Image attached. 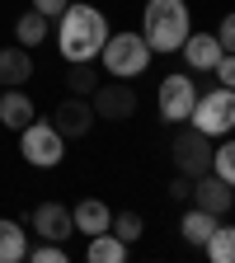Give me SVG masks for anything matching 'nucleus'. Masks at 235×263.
Returning a JSON list of instances; mask_svg holds the SVG:
<instances>
[{
  "label": "nucleus",
  "mask_w": 235,
  "mask_h": 263,
  "mask_svg": "<svg viewBox=\"0 0 235 263\" xmlns=\"http://www.w3.org/2000/svg\"><path fill=\"white\" fill-rule=\"evenodd\" d=\"M33 80V52L10 43L0 47V89H14V85H28Z\"/></svg>",
  "instance_id": "obj_12"
},
{
  "label": "nucleus",
  "mask_w": 235,
  "mask_h": 263,
  "mask_svg": "<svg viewBox=\"0 0 235 263\" xmlns=\"http://www.w3.org/2000/svg\"><path fill=\"white\" fill-rule=\"evenodd\" d=\"M89 108H94V118H104V122L137 118V85H132V80H104V85H94Z\"/></svg>",
  "instance_id": "obj_8"
},
{
  "label": "nucleus",
  "mask_w": 235,
  "mask_h": 263,
  "mask_svg": "<svg viewBox=\"0 0 235 263\" xmlns=\"http://www.w3.org/2000/svg\"><path fill=\"white\" fill-rule=\"evenodd\" d=\"M109 230H113V235H118V240H122V245L132 249V245L141 240V230H146V221H141L137 212H118V216L109 221Z\"/></svg>",
  "instance_id": "obj_22"
},
{
  "label": "nucleus",
  "mask_w": 235,
  "mask_h": 263,
  "mask_svg": "<svg viewBox=\"0 0 235 263\" xmlns=\"http://www.w3.org/2000/svg\"><path fill=\"white\" fill-rule=\"evenodd\" d=\"M28 230L38 240H57V245H66L76 235V221H71V207L66 202H38L33 207V216H28Z\"/></svg>",
  "instance_id": "obj_9"
},
{
  "label": "nucleus",
  "mask_w": 235,
  "mask_h": 263,
  "mask_svg": "<svg viewBox=\"0 0 235 263\" xmlns=\"http://www.w3.org/2000/svg\"><path fill=\"white\" fill-rule=\"evenodd\" d=\"M188 183H193V179H184V174L170 183V197H174V202H188Z\"/></svg>",
  "instance_id": "obj_27"
},
{
  "label": "nucleus",
  "mask_w": 235,
  "mask_h": 263,
  "mask_svg": "<svg viewBox=\"0 0 235 263\" xmlns=\"http://www.w3.org/2000/svg\"><path fill=\"white\" fill-rule=\"evenodd\" d=\"M151 47H146V38L141 33H109V43L99 47V66H104V71L113 76V80H137V76H146V66H151Z\"/></svg>",
  "instance_id": "obj_3"
},
{
  "label": "nucleus",
  "mask_w": 235,
  "mask_h": 263,
  "mask_svg": "<svg viewBox=\"0 0 235 263\" xmlns=\"http://www.w3.org/2000/svg\"><path fill=\"white\" fill-rule=\"evenodd\" d=\"M109 14L99 10V5H66L61 14H57V52L66 57V61H94L99 57V47L109 43Z\"/></svg>",
  "instance_id": "obj_1"
},
{
  "label": "nucleus",
  "mask_w": 235,
  "mask_h": 263,
  "mask_svg": "<svg viewBox=\"0 0 235 263\" xmlns=\"http://www.w3.org/2000/svg\"><path fill=\"white\" fill-rule=\"evenodd\" d=\"M28 254V230H19V221H0V263H24Z\"/></svg>",
  "instance_id": "obj_19"
},
{
  "label": "nucleus",
  "mask_w": 235,
  "mask_h": 263,
  "mask_svg": "<svg viewBox=\"0 0 235 263\" xmlns=\"http://www.w3.org/2000/svg\"><path fill=\"white\" fill-rule=\"evenodd\" d=\"M85 258L89 263H122L127 258V245L113 235V230H99V235H89V245H85Z\"/></svg>",
  "instance_id": "obj_18"
},
{
  "label": "nucleus",
  "mask_w": 235,
  "mask_h": 263,
  "mask_svg": "<svg viewBox=\"0 0 235 263\" xmlns=\"http://www.w3.org/2000/svg\"><path fill=\"white\" fill-rule=\"evenodd\" d=\"M19 155L33 164V170H57V164L66 160V137L47 118H33L28 127H19Z\"/></svg>",
  "instance_id": "obj_5"
},
{
  "label": "nucleus",
  "mask_w": 235,
  "mask_h": 263,
  "mask_svg": "<svg viewBox=\"0 0 235 263\" xmlns=\"http://www.w3.org/2000/svg\"><path fill=\"white\" fill-rule=\"evenodd\" d=\"M66 141H76V137H89L94 132V108H89V99H80V94H71V99H61V104L52 108V118H47Z\"/></svg>",
  "instance_id": "obj_10"
},
{
  "label": "nucleus",
  "mask_w": 235,
  "mask_h": 263,
  "mask_svg": "<svg viewBox=\"0 0 235 263\" xmlns=\"http://www.w3.org/2000/svg\"><path fill=\"white\" fill-rule=\"evenodd\" d=\"M188 127H197L203 137H230V127H235V94L226 89V85H216V89H197V99H193V113H188Z\"/></svg>",
  "instance_id": "obj_4"
},
{
  "label": "nucleus",
  "mask_w": 235,
  "mask_h": 263,
  "mask_svg": "<svg viewBox=\"0 0 235 263\" xmlns=\"http://www.w3.org/2000/svg\"><path fill=\"white\" fill-rule=\"evenodd\" d=\"M193 99H197L193 76H188V71H170V76L160 80V89H155V113H160V122H165V127H179V122H188V113H193Z\"/></svg>",
  "instance_id": "obj_7"
},
{
  "label": "nucleus",
  "mask_w": 235,
  "mask_h": 263,
  "mask_svg": "<svg viewBox=\"0 0 235 263\" xmlns=\"http://www.w3.org/2000/svg\"><path fill=\"white\" fill-rule=\"evenodd\" d=\"M179 52H184V61L193 66V71H212L226 47L216 43V33H188V38L179 43Z\"/></svg>",
  "instance_id": "obj_13"
},
{
  "label": "nucleus",
  "mask_w": 235,
  "mask_h": 263,
  "mask_svg": "<svg viewBox=\"0 0 235 263\" xmlns=\"http://www.w3.org/2000/svg\"><path fill=\"white\" fill-rule=\"evenodd\" d=\"M203 249H207V258H212V263H230V258H235V230H230L226 221H216V230L207 235V245H203Z\"/></svg>",
  "instance_id": "obj_21"
},
{
  "label": "nucleus",
  "mask_w": 235,
  "mask_h": 263,
  "mask_svg": "<svg viewBox=\"0 0 235 263\" xmlns=\"http://www.w3.org/2000/svg\"><path fill=\"white\" fill-rule=\"evenodd\" d=\"M28 5L38 10V14H47V19H57V14H61L66 5H71V0H28Z\"/></svg>",
  "instance_id": "obj_26"
},
{
  "label": "nucleus",
  "mask_w": 235,
  "mask_h": 263,
  "mask_svg": "<svg viewBox=\"0 0 235 263\" xmlns=\"http://www.w3.org/2000/svg\"><path fill=\"white\" fill-rule=\"evenodd\" d=\"M212 174L226 179V183H235V146H230V141L212 146Z\"/></svg>",
  "instance_id": "obj_23"
},
{
  "label": "nucleus",
  "mask_w": 235,
  "mask_h": 263,
  "mask_svg": "<svg viewBox=\"0 0 235 263\" xmlns=\"http://www.w3.org/2000/svg\"><path fill=\"white\" fill-rule=\"evenodd\" d=\"M94 80H99L94 61H66V89H71V94L89 99V94H94Z\"/></svg>",
  "instance_id": "obj_20"
},
{
  "label": "nucleus",
  "mask_w": 235,
  "mask_h": 263,
  "mask_svg": "<svg viewBox=\"0 0 235 263\" xmlns=\"http://www.w3.org/2000/svg\"><path fill=\"white\" fill-rule=\"evenodd\" d=\"M188 202L203 207V212H212V216H226V212L235 207V193H230L226 179H216V174L207 170V174H197V179L188 183Z\"/></svg>",
  "instance_id": "obj_11"
},
{
  "label": "nucleus",
  "mask_w": 235,
  "mask_h": 263,
  "mask_svg": "<svg viewBox=\"0 0 235 263\" xmlns=\"http://www.w3.org/2000/svg\"><path fill=\"white\" fill-rule=\"evenodd\" d=\"M24 258H33V263H66V245H57V240H43L38 249H28Z\"/></svg>",
  "instance_id": "obj_24"
},
{
  "label": "nucleus",
  "mask_w": 235,
  "mask_h": 263,
  "mask_svg": "<svg viewBox=\"0 0 235 263\" xmlns=\"http://www.w3.org/2000/svg\"><path fill=\"white\" fill-rule=\"evenodd\" d=\"M216 43H221V47H226V52H230V47H235V19H230V14H226V19H221V24H216Z\"/></svg>",
  "instance_id": "obj_25"
},
{
  "label": "nucleus",
  "mask_w": 235,
  "mask_h": 263,
  "mask_svg": "<svg viewBox=\"0 0 235 263\" xmlns=\"http://www.w3.org/2000/svg\"><path fill=\"white\" fill-rule=\"evenodd\" d=\"M71 221H76V235H99V230H109V221H113V212H109V202H99V197H85V202H76L71 207Z\"/></svg>",
  "instance_id": "obj_15"
},
{
  "label": "nucleus",
  "mask_w": 235,
  "mask_h": 263,
  "mask_svg": "<svg viewBox=\"0 0 235 263\" xmlns=\"http://www.w3.org/2000/svg\"><path fill=\"white\" fill-rule=\"evenodd\" d=\"M47 28H52V19H47V14H38V10L28 5V10H24L19 19H14V43L33 52L38 43H47Z\"/></svg>",
  "instance_id": "obj_16"
},
{
  "label": "nucleus",
  "mask_w": 235,
  "mask_h": 263,
  "mask_svg": "<svg viewBox=\"0 0 235 263\" xmlns=\"http://www.w3.org/2000/svg\"><path fill=\"white\" fill-rule=\"evenodd\" d=\"M170 160H174V170H179L184 179L207 174V170H212V137H203V132L188 127V122H179L174 137H170Z\"/></svg>",
  "instance_id": "obj_6"
},
{
  "label": "nucleus",
  "mask_w": 235,
  "mask_h": 263,
  "mask_svg": "<svg viewBox=\"0 0 235 263\" xmlns=\"http://www.w3.org/2000/svg\"><path fill=\"white\" fill-rule=\"evenodd\" d=\"M193 33L188 5L184 0H146V14H141V38L151 52H179V43Z\"/></svg>",
  "instance_id": "obj_2"
},
{
  "label": "nucleus",
  "mask_w": 235,
  "mask_h": 263,
  "mask_svg": "<svg viewBox=\"0 0 235 263\" xmlns=\"http://www.w3.org/2000/svg\"><path fill=\"white\" fill-rule=\"evenodd\" d=\"M33 118H38V108H33V99L24 94V85H14V89H0V122H5L10 132L28 127Z\"/></svg>",
  "instance_id": "obj_14"
},
{
  "label": "nucleus",
  "mask_w": 235,
  "mask_h": 263,
  "mask_svg": "<svg viewBox=\"0 0 235 263\" xmlns=\"http://www.w3.org/2000/svg\"><path fill=\"white\" fill-rule=\"evenodd\" d=\"M216 221H221V216H212V212H203V207H193V202H188V212H184L179 230H184V240H188L193 249H203V245H207V235L216 230Z\"/></svg>",
  "instance_id": "obj_17"
}]
</instances>
